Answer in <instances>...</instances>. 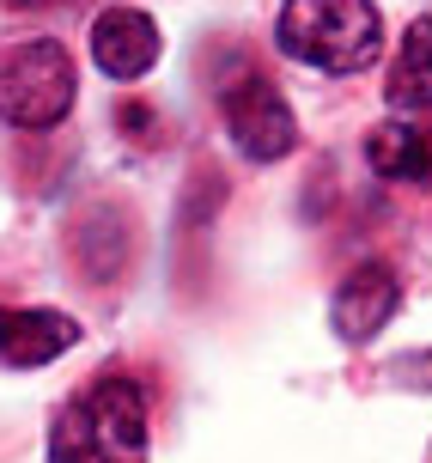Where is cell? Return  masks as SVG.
I'll use <instances>...</instances> for the list:
<instances>
[{
    "instance_id": "1",
    "label": "cell",
    "mask_w": 432,
    "mask_h": 463,
    "mask_svg": "<svg viewBox=\"0 0 432 463\" xmlns=\"http://www.w3.org/2000/svg\"><path fill=\"white\" fill-rule=\"evenodd\" d=\"M49 463H146V391L98 378L49 427Z\"/></svg>"
},
{
    "instance_id": "2",
    "label": "cell",
    "mask_w": 432,
    "mask_h": 463,
    "mask_svg": "<svg viewBox=\"0 0 432 463\" xmlns=\"http://www.w3.org/2000/svg\"><path fill=\"white\" fill-rule=\"evenodd\" d=\"M274 43L317 73H365L384 55V19L371 0H286Z\"/></svg>"
},
{
    "instance_id": "3",
    "label": "cell",
    "mask_w": 432,
    "mask_h": 463,
    "mask_svg": "<svg viewBox=\"0 0 432 463\" xmlns=\"http://www.w3.org/2000/svg\"><path fill=\"white\" fill-rule=\"evenodd\" d=\"M73 110V55L55 37L0 49V116L13 128H55Z\"/></svg>"
},
{
    "instance_id": "4",
    "label": "cell",
    "mask_w": 432,
    "mask_h": 463,
    "mask_svg": "<svg viewBox=\"0 0 432 463\" xmlns=\"http://www.w3.org/2000/svg\"><path fill=\"white\" fill-rule=\"evenodd\" d=\"M220 110H226V135L231 146L256 165H274L286 159L298 146V122L286 110V98L274 92L262 73H244V80H231L226 92H220Z\"/></svg>"
},
{
    "instance_id": "5",
    "label": "cell",
    "mask_w": 432,
    "mask_h": 463,
    "mask_svg": "<svg viewBox=\"0 0 432 463\" xmlns=\"http://www.w3.org/2000/svg\"><path fill=\"white\" fill-rule=\"evenodd\" d=\"M396 305H402V287L390 275L384 262H360L353 275L335 287V305H329V317H335V335L342 342H371L378 329L396 317Z\"/></svg>"
},
{
    "instance_id": "6",
    "label": "cell",
    "mask_w": 432,
    "mask_h": 463,
    "mask_svg": "<svg viewBox=\"0 0 432 463\" xmlns=\"http://www.w3.org/2000/svg\"><path fill=\"white\" fill-rule=\"evenodd\" d=\"M91 61L110 73V80L153 73V61H159V24L146 19V13H135V6L98 13V24H91Z\"/></svg>"
},
{
    "instance_id": "7",
    "label": "cell",
    "mask_w": 432,
    "mask_h": 463,
    "mask_svg": "<svg viewBox=\"0 0 432 463\" xmlns=\"http://www.w3.org/2000/svg\"><path fill=\"white\" fill-rule=\"evenodd\" d=\"M80 342L68 311H6L0 305V360L6 366H49Z\"/></svg>"
},
{
    "instance_id": "8",
    "label": "cell",
    "mask_w": 432,
    "mask_h": 463,
    "mask_svg": "<svg viewBox=\"0 0 432 463\" xmlns=\"http://www.w3.org/2000/svg\"><path fill=\"white\" fill-rule=\"evenodd\" d=\"M365 159L378 177H396V184H432V128L420 122H384L365 140Z\"/></svg>"
},
{
    "instance_id": "9",
    "label": "cell",
    "mask_w": 432,
    "mask_h": 463,
    "mask_svg": "<svg viewBox=\"0 0 432 463\" xmlns=\"http://www.w3.org/2000/svg\"><path fill=\"white\" fill-rule=\"evenodd\" d=\"M384 98H390V110H409V116L432 110V19H414L402 31V49L390 61Z\"/></svg>"
}]
</instances>
